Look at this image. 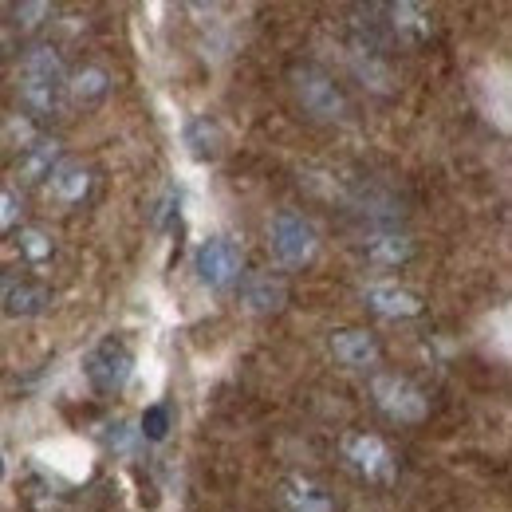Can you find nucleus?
Here are the masks:
<instances>
[{
  "mask_svg": "<svg viewBox=\"0 0 512 512\" xmlns=\"http://www.w3.org/2000/svg\"><path fill=\"white\" fill-rule=\"evenodd\" d=\"M83 375H87V383L95 386L99 394H119L130 383V375H134V351L119 335H107V339H99L87 351Z\"/></svg>",
  "mask_w": 512,
  "mask_h": 512,
  "instance_id": "obj_4",
  "label": "nucleus"
},
{
  "mask_svg": "<svg viewBox=\"0 0 512 512\" xmlns=\"http://www.w3.org/2000/svg\"><path fill=\"white\" fill-rule=\"evenodd\" d=\"M182 138H186V150H190L197 162H213V158H221L225 130H221V123H217V119L197 115V119H190V123H186Z\"/></svg>",
  "mask_w": 512,
  "mask_h": 512,
  "instance_id": "obj_12",
  "label": "nucleus"
},
{
  "mask_svg": "<svg viewBox=\"0 0 512 512\" xmlns=\"http://www.w3.org/2000/svg\"><path fill=\"white\" fill-rule=\"evenodd\" d=\"M363 253H367L371 264H379V268H398V264H406L414 256V241L402 237V233H379V237H371L363 245Z\"/></svg>",
  "mask_w": 512,
  "mask_h": 512,
  "instance_id": "obj_14",
  "label": "nucleus"
},
{
  "mask_svg": "<svg viewBox=\"0 0 512 512\" xmlns=\"http://www.w3.org/2000/svg\"><path fill=\"white\" fill-rule=\"evenodd\" d=\"M107 446L111 449H130L138 442V430H130V422H115V426H107Z\"/></svg>",
  "mask_w": 512,
  "mask_h": 512,
  "instance_id": "obj_21",
  "label": "nucleus"
},
{
  "mask_svg": "<svg viewBox=\"0 0 512 512\" xmlns=\"http://www.w3.org/2000/svg\"><path fill=\"white\" fill-rule=\"evenodd\" d=\"M284 505L292 512H335L331 497L308 477H288L284 481Z\"/></svg>",
  "mask_w": 512,
  "mask_h": 512,
  "instance_id": "obj_15",
  "label": "nucleus"
},
{
  "mask_svg": "<svg viewBox=\"0 0 512 512\" xmlns=\"http://www.w3.org/2000/svg\"><path fill=\"white\" fill-rule=\"evenodd\" d=\"M67 91L79 99V103H99L107 91H111V75L103 67H83L67 79Z\"/></svg>",
  "mask_w": 512,
  "mask_h": 512,
  "instance_id": "obj_17",
  "label": "nucleus"
},
{
  "mask_svg": "<svg viewBox=\"0 0 512 512\" xmlns=\"http://www.w3.org/2000/svg\"><path fill=\"white\" fill-rule=\"evenodd\" d=\"M67 95V71L64 60L52 48H32L20 64V103L28 107L32 119L48 123L64 111Z\"/></svg>",
  "mask_w": 512,
  "mask_h": 512,
  "instance_id": "obj_1",
  "label": "nucleus"
},
{
  "mask_svg": "<svg viewBox=\"0 0 512 512\" xmlns=\"http://www.w3.org/2000/svg\"><path fill=\"white\" fill-rule=\"evenodd\" d=\"M331 355L343 367L363 371V367L379 363V339L367 327H339V331H331Z\"/></svg>",
  "mask_w": 512,
  "mask_h": 512,
  "instance_id": "obj_9",
  "label": "nucleus"
},
{
  "mask_svg": "<svg viewBox=\"0 0 512 512\" xmlns=\"http://www.w3.org/2000/svg\"><path fill=\"white\" fill-rule=\"evenodd\" d=\"M371 394H375L379 410H383L386 418H394V422H422L430 414V398L410 379H402V375H375L371 379Z\"/></svg>",
  "mask_w": 512,
  "mask_h": 512,
  "instance_id": "obj_6",
  "label": "nucleus"
},
{
  "mask_svg": "<svg viewBox=\"0 0 512 512\" xmlns=\"http://www.w3.org/2000/svg\"><path fill=\"white\" fill-rule=\"evenodd\" d=\"M292 91H296V99H300V107L312 115V119H320V123H343L347 119V99H343V91H339V83L320 71V67L312 64H300L292 67Z\"/></svg>",
  "mask_w": 512,
  "mask_h": 512,
  "instance_id": "obj_2",
  "label": "nucleus"
},
{
  "mask_svg": "<svg viewBox=\"0 0 512 512\" xmlns=\"http://www.w3.org/2000/svg\"><path fill=\"white\" fill-rule=\"evenodd\" d=\"M363 304L375 316H386V320H410V316L422 312V296L414 288H402V284H375V288H367Z\"/></svg>",
  "mask_w": 512,
  "mask_h": 512,
  "instance_id": "obj_10",
  "label": "nucleus"
},
{
  "mask_svg": "<svg viewBox=\"0 0 512 512\" xmlns=\"http://www.w3.org/2000/svg\"><path fill=\"white\" fill-rule=\"evenodd\" d=\"M193 272H197V280H201L205 288L225 292V288H233V284L245 276V253H241V245L229 241V237H209V241L197 249V256H193Z\"/></svg>",
  "mask_w": 512,
  "mask_h": 512,
  "instance_id": "obj_5",
  "label": "nucleus"
},
{
  "mask_svg": "<svg viewBox=\"0 0 512 512\" xmlns=\"http://www.w3.org/2000/svg\"><path fill=\"white\" fill-rule=\"evenodd\" d=\"M386 28L398 36V40H406V44H422L426 36H430V16H426V8H418V4H390L386 8Z\"/></svg>",
  "mask_w": 512,
  "mask_h": 512,
  "instance_id": "obj_13",
  "label": "nucleus"
},
{
  "mask_svg": "<svg viewBox=\"0 0 512 512\" xmlns=\"http://www.w3.org/2000/svg\"><path fill=\"white\" fill-rule=\"evenodd\" d=\"M87 190H91V174H87L83 166L60 162V166L52 170V193H56L60 201H83Z\"/></svg>",
  "mask_w": 512,
  "mask_h": 512,
  "instance_id": "obj_16",
  "label": "nucleus"
},
{
  "mask_svg": "<svg viewBox=\"0 0 512 512\" xmlns=\"http://www.w3.org/2000/svg\"><path fill=\"white\" fill-rule=\"evenodd\" d=\"M20 249H24L28 260H44V256H52V241L40 229H24L20 233Z\"/></svg>",
  "mask_w": 512,
  "mask_h": 512,
  "instance_id": "obj_20",
  "label": "nucleus"
},
{
  "mask_svg": "<svg viewBox=\"0 0 512 512\" xmlns=\"http://www.w3.org/2000/svg\"><path fill=\"white\" fill-rule=\"evenodd\" d=\"M343 457L367 481H390L394 477V453L379 434H351L343 442Z\"/></svg>",
  "mask_w": 512,
  "mask_h": 512,
  "instance_id": "obj_7",
  "label": "nucleus"
},
{
  "mask_svg": "<svg viewBox=\"0 0 512 512\" xmlns=\"http://www.w3.org/2000/svg\"><path fill=\"white\" fill-rule=\"evenodd\" d=\"M170 422H174L170 406H166V402H154V406H146L142 418H138V438H146V442H166V438H170Z\"/></svg>",
  "mask_w": 512,
  "mask_h": 512,
  "instance_id": "obj_19",
  "label": "nucleus"
},
{
  "mask_svg": "<svg viewBox=\"0 0 512 512\" xmlns=\"http://www.w3.org/2000/svg\"><path fill=\"white\" fill-rule=\"evenodd\" d=\"M241 304L253 316H272L288 304V280L276 272H253L241 280Z\"/></svg>",
  "mask_w": 512,
  "mask_h": 512,
  "instance_id": "obj_8",
  "label": "nucleus"
},
{
  "mask_svg": "<svg viewBox=\"0 0 512 512\" xmlns=\"http://www.w3.org/2000/svg\"><path fill=\"white\" fill-rule=\"evenodd\" d=\"M52 304V292L44 284H32V280H20L4 292V316L12 320H32V316H44Z\"/></svg>",
  "mask_w": 512,
  "mask_h": 512,
  "instance_id": "obj_11",
  "label": "nucleus"
},
{
  "mask_svg": "<svg viewBox=\"0 0 512 512\" xmlns=\"http://www.w3.org/2000/svg\"><path fill=\"white\" fill-rule=\"evenodd\" d=\"M0 481H4V457H0Z\"/></svg>",
  "mask_w": 512,
  "mask_h": 512,
  "instance_id": "obj_24",
  "label": "nucleus"
},
{
  "mask_svg": "<svg viewBox=\"0 0 512 512\" xmlns=\"http://www.w3.org/2000/svg\"><path fill=\"white\" fill-rule=\"evenodd\" d=\"M268 241H272V253L284 268H304L312 264L316 253H320V233L316 225L304 217V213H276L272 217V229H268Z\"/></svg>",
  "mask_w": 512,
  "mask_h": 512,
  "instance_id": "obj_3",
  "label": "nucleus"
},
{
  "mask_svg": "<svg viewBox=\"0 0 512 512\" xmlns=\"http://www.w3.org/2000/svg\"><path fill=\"white\" fill-rule=\"evenodd\" d=\"M44 12H48V4H24V8H20V16H24V20H20V28H24V32H32V28L40 24L36 16H44Z\"/></svg>",
  "mask_w": 512,
  "mask_h": 512,
  "instance_id": "obj_22",
  "label": "nucleus"
},
{
  "mask_svg": "<svg viewBox=\"0 0 512 512\" xmlns=\"http://www.w3.org/2000/svg\"><path fill=\"white\" fill-rule=\"evenodd\" d=\"M56 158H60V146H56V142H36V146H28V158L20 162V178H24V182L52 178Z\"/></svg>",
  "mask_w": 512,
  "mask_h": 512,
  "instance_id": "obj_18",
  "label": "nucleus"
},
{
  "mask_svg": "<svg viewBox=\"0 0 512 512\" xmlns=\"http://www.w3.org/2000/svg\"><path fill=\"white\" fill-rule=\"evenodd\" d=\"M12 217H16V201H12V193L0 190V229L12 225Z\"/></svg>",
  "mask_w": 512,
  "mask_h": 512,
  "instance_id": "obj_23",
  "label": "nucleus"
}]
</instances>
